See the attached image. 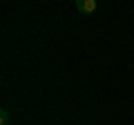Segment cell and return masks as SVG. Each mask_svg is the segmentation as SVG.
I'll return each mask as SVG.
<instances>
[{
	"mask_svg": "<svg viewBox=\"0 0 134 125\" xmlns=\"http://www.w3.org/2000/svg\"><path fill=\"white\" fill-rule=\"evenodd\" d=\"M76 9L81 14H92L96 9V0H76Z\"/></svg>",
	"mask_w": 134,
	"mask_h": 125,
	"instance_id": "1",
	"label": "cell"
},
{
	"mask_svg": "<svg viewBox=\"0 0 134 125\" xmlns=\"http://www.w3.org/2000/svg\"><path fill=\"white\" fill-rule=\"evenodd\" d=\"M0 121H2V125H7V121H9V112L2 110V114H0Z\"/></svg>",
	"mask_w": 134,
	"mask_h": 125,
	"instance_id": "2",
	"label": "cell"
}]
</instances>
